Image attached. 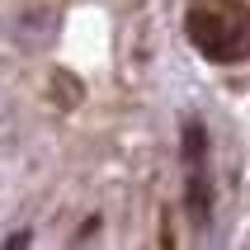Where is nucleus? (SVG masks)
I'll return each mask as SVG.
<instances>
[{
	"mask_svg": "<svg viewBox=\"0 0 250 250\" xmlns=\"http://www.w3.org/2000/svg\"><path fill=\"white\" fill-rule=\"evenodd\" d=\"M184 203L194 222H208L212 212V189H208V132L198 118L184 123Z\"/></svg>",
	"mask_w": 250,
	"mask_h": 250,
	"instance_id": "nucleus-1",
	"label": "nucleus"
},
{
	"mask_svg": "<svg viewBox=\"0 0 250 250\" xmlns=\"http://www.w3.org/2000/svg\"><path fill=\"white\" fill-rule=\"evenodd\" d=\"M189 42H194L203 57L212 62H236V57L250 52V38L241 24H227L222 14H208V10H194L189 14Z\"/></svg>",
	"mask_w": 250,
	"mask_h": 250,
	"instance_id": "nucleus-2",
	"label": "nucleus"
}]
</instances>
